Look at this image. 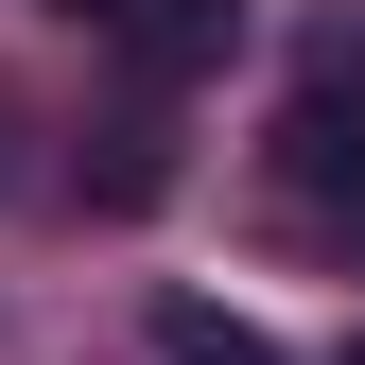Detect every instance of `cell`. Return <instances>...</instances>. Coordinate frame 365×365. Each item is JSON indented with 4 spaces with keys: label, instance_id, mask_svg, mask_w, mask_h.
Segmentation results:
<instances>
[{
    "label": "cell",
    "instance_id": "obj_2",
    "mask_svg": "<svg viewBox=\"0 0 365 365\" xmlns=\"http://www.w3.org/2000/svg\"><path fill=\"white\" fill-rule=\"evenodd\" d=\"M226 35H244V0H140V18H122V53H140L157 87H192V70L226 53Z\"/></svg>",
    "mask_w": 365,
    "mask_h": 365
},
{
    "label": "cell",
    "instance_id": "obj_3",
    "mask_svg": "<svg viewBox=\"0 0 365 365\" xmlns=\"http://www.w3.org/2000/svg\"><path fill=\"white\" fill-rule=\"evenodd\" d=\"M140 348H157V365H279L226 296H140Z\"/></svg>",
    "mask_w": 365,
    "mask_h": 365
},
{
    "label": "cell",
    "instance_id": "obj_4",
    "mask_svg": "<svg viewBox=\"0 0 365 365\" xmlns=\"http://www.w3.org/2000/svg\"><path fill=\"white\" fill-rule=\"evenodd\" d=\"M70 18H87V35H122V18H140V0H70Z\"/></svg>",
    "mask_w": 365,
    "mask_h": 365
},
{
    "label": "cell",
    "instance_id": "obj_1",
    "mask_svg": "<svg viewBox=\"0 0 365 365\" xmlns=\"http://www.w3.org/2000/svg\"><path fill=\"white\" fill-rule=\"evenodd\" d=\"M279 226H296V244H331V261H365V140H348L331 87L279 122Z\"/></svg>",
    "mask_w": 365,
    "mask_h": 365
}]
</instances>
